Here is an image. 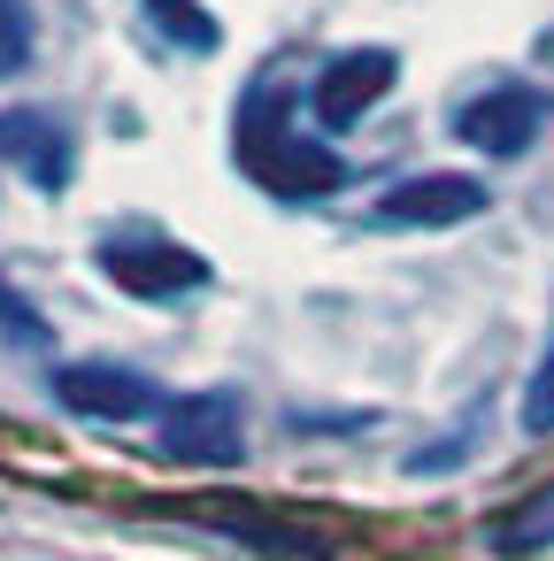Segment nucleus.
<instances>
[{"label":"nucleus","mask_w":554,"mask_h":561,"mask_svg":"<svg viewBox=\"0 0 554 561\" xmlns=\"http://www.w3.org/2000/svg\"><path fill=\"white\" fill-rule=\"evenodd\" d=\"M231 162H239L270 201H324V193L347 185V162H339L324 139L301 131V116H293V101H285L278 85H255V93L239 101V116H231Z\"/></svg>","instance_id":"1"},{"label":"nucleus","mask_w":554,"mask_h":561,"mask_svg":"<svg viewBox=\"0 0 554 561\" xmlns=\"http://www.w3.org/2000/svg\"><path fill=\"white\" fill-rule=\"evenodd\" d=\"M93 270H101L116 293H132V300H178V293H201V285H208V262H201L185 239H170V231H147V224L101 231V247H93Z\"/></svg>","instance_id":"2"},{"label":"nucleus","mask_w":554,"mask_h":561,"mask_svg":"<svg viewBox=\"0 0 554 561\" xmlns=\"http://www.w3.org/2000/svg\"><path fill=\"white\" fill-rule=\"evenodd\" d=\"M546 116H554V101H546L539 85H523V78H485V85L454 108V139L477 147L485 162H508V154H523V147L546 131Z\"/></svg>","instance_id":"3"},{"label":"nucleus","mask_w":554,"mask_h":561,"mask_svg":"<svg viewBox=\"0 0 554 561\" xmlns=\"http://www.w3.org/2000/svg\"><path fill=\"white\" fill-rule=\"evenodd\" d=\"M162 454L185 469H231L247 454V408L231 392H185L162 408Z\"/></svg>","instance_id":"4"},{"label":"nucleus","mask_w":554,"mask_h":561,"mask_svg":"<svg viewBox=\"0 0 554 561\" xmlns=\"http://www.w3.org/2000/svg\"><path fill=\"white\" fill-rule=\"evenodd\" d=\"M55 400L86 423H139V415H162L170 400L155 392L147 369L132 362H63L55 369Z\"/></svg>","instance_id":"5"},{"label":"nucleus","mask_w":554,"mask_h":561,"mask_svg":"<svg viewBox=\"0 0 554 561\" xmlns=\"http://www.w3.org/2000/svg\"><path fill=\"white\" fill-rule=\"evenodd\" d=\"M393 85H400V55H393V47L331 55V62L316 70V85H308V116H316L324 131H347V124H362Z\"/></svg>","instance_id":"6"},{"label":"nucleus","mask_w":554,"mask_h":561,"mask_svg":"<svg viewBox=\"0 0 554 561\" xmlns=\"http://www.w3.org/2000/svg\"><path fill=\"white\" fill-rule=\"evenodd\" d=\"M485 201H493V193H485L477 178H462V170H423V178L385 185L377 224H393V231H454V224L485 216Z\"/></svg>","instance_id":"7"},{"label":"nucleus","mask_w":554,"mask_h":561,"mask_svg":"<svg viewBox=\"0 0 554 561\" xmlns=\"http://www.w3.org/2000/svg\"><path fill=\"white\" fill-rule=\"evenodd\" d=\"M0 162H16L39 193H70L78 178V131L47 108H9L0 116Z\"/></svg>","instance_id":"8"},{"label":"nucleus","mask_w":554,"mask_h":561,"mask_svg":"<svg viewBox=\"0 0 554 561\" xmlns=\"http://www.w3.org/2000/svg\"><path fill=\"white\" fill-rule=\"evenodd\" d=\"M139 9H147V32L162 47H178V55H216L224 47V24L201 9V0H139Z\"/></svg>","instance_id":"9"},{"label":"nucleus","mask_w":554,"mask_h":561,"mask_svg":"<svg viewBox=\"0 0 554 561\" xmlns=\"http://www.w3.org/2000/svg\"><path fill=\"white\" fill-rule=\"evenodd\" d=\"M485 546H493V553H508V561L546 553V546H554V484H546V492H531V500H516L508 515H493Z\"/></svg>","instance_id":"10"},{"label":"nucleus","mask_w":554,"mask_h":561,"mask_svg":"<svg viewBox=\"0 0 554 561\" xmlns=\"http://www.w3.org/2000/svg\"><path fill=\"white\" fill-rule=\"evenodd\" d=\"M516 423H523L531 438H554V346L539 354V369H531V385H523V400H516Z\"/></svg>","instance_id":"11"},{"label":"nucleus","mask_w":554,"mask_h":561,"mask_svg":"<svg viewBox=\"0 0 554 561\" xmlns=\"http://www.w3.org/2000/svg\"><path fill=\"white\" fill-rule=\"evenodd\" d=\"M32 62V9L24 0H0V78H16Z\"/></svg>","instance_id":"12"}]
</instances>
